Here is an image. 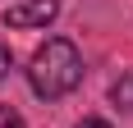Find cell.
<instances>
[{"label": "cell", "instance_id": "cell-1", "mask_svg": "<svg viewBox=\"0 0 133 128\" xmlns=\"http://www.w3.org/2000/svg\"><path fill=\"white\" fill-rule=\"evenodd\" d=\"M28 82L41 101H60L83 82V55L74 41L46 37V46H37V55L28 60Z\"/></svg>", "mask_w": 133, "mask_h": 128}, {"label": "cell", "instance_id": "cell-2", "mask_svg": "<svg viewBox=\"0 0 133 128\" xmlns=\"http://www.w3.org/2000/svg\"><path fill=\"white\" fill-rule=\"evenodd\" d=\"M60 14V0H18L5 9V23L9 27H46Z\"/></svg>", "mask_w": 133, "mask_h": 128}, {"label": "cell", "instance_id": "cell-3", "mask_svg": "<svg viewBox=\"0 0 133 128\" xmlns=\"http://www.w3.org/2000/svg\"><path fill=\"white\" fill-rule=\"evenodd\" d=\"M110 101L119 105V110H133V73H124L115 87H110Z\"/></svg>", "mask_w": 133, "mask_h": 128}, {"label": "cell", "instance_id": "cell-4", "mask_svg": "<svg viewBox=\"0 0 133 128\" xmlns=\"http://www.w3.org/2000/svg\"><path fill=\"white\" fill-rule=\"evenodd\" d=\"M0 128H28V124H23V115H18V110L0 105Z\"/></svg>", "mask_w": 133, "mask_h": 128}, {"label": "cell", "instance_id": "cell-5", "mask_svg": "<svg viewBox=\"0 0 133 128\" xmlns=\"http://www.w3.org/2000/svg\"><path fill=\"white\" fill-rule=\"evenodd\" d=\"M9 64H14V55H9V46H0V78L9 73Z\"/></svg>", "mask_w": 133, "mask_h": 128}, {"label": "cell", "instance_id": "cell-6", "mask_svg": "<svg viewBox=\"0 0 133 128\" xmlns=\"http://www.w3.org/2000/svg\"><path fill=\"white\" fill-rule=\"evenodd\" d=\"M74 128H110V124H106V119H78Z\"/></svg>", "mask_w": 133, "mask_h": 128}]
</instances>
